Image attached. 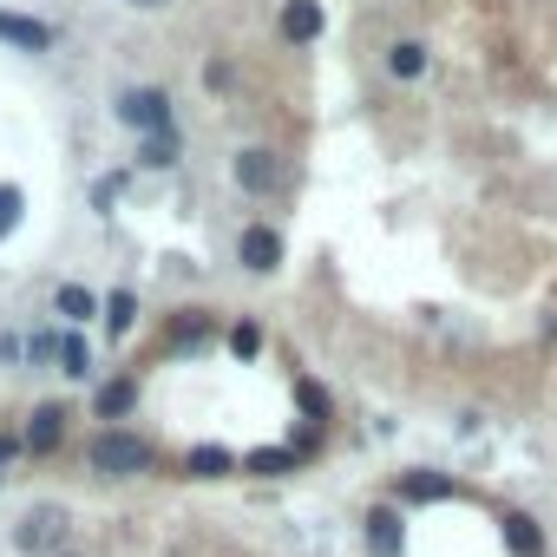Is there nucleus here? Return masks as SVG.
<instances>
[{
	"label": "nucleus",
	"instance_id": "f257e3e1",
	"mask_svg": "<svg viewBox=\"0 0 557 557\" xmlns=\"http://www.w3.org/2000/svg\"><path fill=\"white\" fill-rule=\"evenodd\" d=\"M86 466H92V472H106V479H138V472H151V466H158V453H151V440L106 426V433H92Z\"/></svg>",
	"mask_w": 557,
	"mask_h": 557
},
{
	"label": "nucleus",
	"instance_id": "f03ea898",
	"mask_svg": "<svg viewBox=\"0 0 557 557\" xmlns=\"http://www.w3.org/2000/svg\"><path fill=\"white\" fill-rule=\"evenodd\" d=\"M119 119H125L138 138H158V132H171V92L132 86V92H119Z\"/></svg>",
	"mask_w": 557,
	"mask_h": 557
},
{
	"label": "nucleus",
	"instance_id": "7ed1b4c3",
	"mask_svg": "<svg viewBox=\"0 0 557 557\" xmlns=\"http://www.w3.org/2000/svg\"><path fill=\"white\" fill-rule=\"evenodd\" d=\"M60 544H66V511H60V505H34V511L14 524V550H27V557L60 550Z\"/></svg>",
	"mask_w": 557,
	"mask_h": 557
},
{
	"label": "nucleus",
	"instance_id": "20e7f679",
	"mask_svg": "<svg viewBox=\"0 0 557 557\" xmlns=\"http://www.w3.org/2000/svg\"><path fill=\"white\" fill-rule=\"evenodd\" d=\"M236 262H243L249 275H275V269H283V230L249 223V230L236 236Z\"/></svg>",
	"mask_w": 557,
	"mask_h": 557
},
{
	"label": "nucleus",
	"instance_id": "39448f33",
	"mask_svg": "<svg viewBox=\"0 0 557 557\" xmlns=\"http://www.w3.org/2000/svg\"><path fill=\"white\" fill-rule=\"evenodd\" d=\"M283 40L289 47H315L322 34H329V14H322V0H283Z\"/></svg>",
	"mask_w": 557,
	"mask_h": 557
},
{
	"label": "nucleus",
	"instance_id": "423d86ee",
	"mask_svg": "<svg viewBox=\"0 0 557 557\" xmlns=\"http://www.w3.org/2000/svg\"><path fill=\"white\" fill-rule=\"evenodd\" d=\"M236 184H243L249 197H269L275 184H283V158H275V151H262V145L236 151Z\"/></svg>",
	"mask_w": 557,
	"mask_h": 557
},
{
	"label": "nucleus",
	"instance_id": "0eeeda50",
	"mask_svg": "<svg viewBox=\"0 0 557 557\" xmlns=\"http://www.w3.org/2000/svg\"><path fill=\"white\" fill-rule=\"evenodd\" d=\"M433 73V53H426V40H394L387 47V79H400V86H420Z\"/></svg>",
	"mask_w": 557,
	"mask_h": 557
},
{
	"label": "nucleus",
	"instance_id": "6e6552de",
	"mask_svg": "<svg viewBox=\"0 0 557 557\" xmlns=\"http://www.w3.org/2000/svg\"><path fill=\"white\" fill-rule=\"evenodd\" d=\"M368 550H374V557H400V550H407V524H400L394 505L368 511Z\"/></svg>",
	"mask_w": 557,
	"mask_h": 557
},
{
	"label": "nucleus",
	"instance_id": "1a4fd4ad",
	"mask_svg": "<svg viewBox=\"0 0 557 557\" xmlns=\"http://www.w3.org/2000/svg\"><path fill=\"white\" fill-rule=\"evenodd\" d=\"M0 40L21 47V53H47L53 47V27L47 21H27V14H0Z\"/></svg>",
	"mask_w": 557,
	"mask_h": 557
},
{
	"label": "nucleus",
	"instance_id": "9d476101",
	"mask_svg": "<svg viewBox=\"0 0 557 557\" xmlns=\"http://www.w3.org/2000/svg\"><path fill=\"white\" fill-rule=\"evenodd\" d=\"M505 544L511 557H544V524L531 511H505Z\"/></svg>",
	"mask_w": 557,
	"mask_h": 557
},
{
	"label": "nucleus",
	"instance_id": "9b49d317",
	"mask_svg": "<svg viewBox=\"0 0 557 557\" xmlns=\"http://www.w3.org/2000/svg\"><path fill=\"white\" fill-rule=\"evenodd\" d=\"M60 433H66V407H40V413L27 420V440H21V446H27V453H53Z\"/></svg>",
	"mask_w": 557,
	"mask_h": 557
},
{
	"label": "nucleus",
	"instance_id": "f8f14e48",
	"mask_svg": "<svg viewBox=\"0 0 557 557\" xmlns=\"http://www.w3.org/2000/svg\"><path fill=\"white\" fill-rule=\"evenodd\" d=\"M400 498L407 505H440V498H453V479L446 472H407L400 479Z\"/></svg>",
	"mask_w": 557,
	"mask_h": 557
},
{
	"label": "nucleus",
	"instance_id": "ddd939ff",
	"mask_svg": "<svg viewBox=\"0 0 557 557\" xmlns=\"http://www.w3.org/2000/svg\"><path fill=\"white\" fill-rule=\"evenodd\" d=\"M184 472H190V479H223V472H236V459H230L223 446H190V453H184Z\"/></svg>",
	"mask_w": 557,
	"mask_h": 557
},
{
	"label": "nucleus",
	"instance_id": "4468645a",
	"mask_svg": "<svg viewBox=\"0 0 557 557\" xmlns=\"http://www.w3.org/2000/svg\"><path fill=\"white\" fill-rule=\"evenodd\" d=\"M296 459H302V453H289V446H262V453L243 459V472H256V479H283V472H296Z\"/></svg>",
	"mask_w": 557,
	"mask_h": 557
},
{
	"label": "nucleus",
	"instance_id": "2eb2a0df",
	"mask_svg": "<svg viewBox=\"0 0 557 557\" xmlns=\"http://www.w3.org/2000/svg\"><path fill=\"white\" fill-rule=\"evenodd\" d=\"M132 407H138V381H132V374L99 387V420H119V413H132Z\"/></svg>",
	"mask_w": 557,
	"mask_h": 557
},
{
	"label": "nucleus",
	"instance_id": "dca6fc26",
	"mask_svg": "<svg viewBox=\"0 0 557 557\" xmlns=\"http://www.w3.org/2000/svg\"><path fill=\"white\" fill-rule=\"evenodd\" d=\"M53 309H60L66 322H92V315H99V296H92V289H79V283H66V289L53 296Z\"/></svg>",
	"mask_w": 557,
	"mask_h": 557
},
{
	"label": "nucleus",
	"instance_id": "f3484780",
	"mask_svg": "<svg viewBox=\"0 0 557 557\" xmlns=\"http://www.w3.org/2000/svg\"><path fill=\"white\" fill-rule=\"evenodd\" d=\"M138 164H145V171H171V164H177V138H171V132L138 138Z\"/></svg>",
	"mask_w": 557,
	"mask_h": 557
},
{
	"label": "nucleus",
	"instance_id": "a211bd4d",
	"mask_svg": "<svg viewBox=\"0 0 557 557\" xmlns=\"http://www.w3.org/2000/svg\"><path fill=\"white\" fill-rule=\"evenodd\" d=\"M132 315H138V296H132V289H119V296L106 302V335H112V342H125V335H132Z\"/></svg>",
	"mask_w": 557,
	"mask_h": 557
},
{
	"label": "nucleus",
	"instance_id": "6ab92c4d",
	"mask_svg": "<svg viewBox=\"0 0 557 557\" xmlns=\"http://www.w3.org/2000/svg\"><path fill=\"white\" fill-rule=\"evenodd\" d=\"M60 374H73V381H86V374H92V348H86L79 335H66V342H60Z\"/></svg>",
	"mask_w": 557,
	"mask_h": 557
},
{
	"label": "nucleus",
	"instance_id": "aec40b11",
	"mask_svg": "<svg viewBox=\"0 0 557 557\" xmlns=\"http://www.w3.org/2000/svg\"><path fill=\"white\" fill-rule=\"evenodd\" d=\"M230 355H236V361L262 355V329H256V322H236V329H230Z\"/></svg>",
	"mask_w": 557,
	"mask_h": 557
},
{
	"label": "nucleus",
	"instance_id": "412c9836",
	"mask_svg": "<svg viewBox=\"0 0 557 557\" xmlns=\"http://www.w3.org/2000/svg\"><path fill=\"white\" fill-rule=\"evenodd\" d=\"M296 400H302V413H309V420H315V426H322V420H329V394H322V387H315V381H296Z\"/></svg>",
	"mask_w": 557,
	"mask_h": 557
},
{
	"label": "nucleus",
	"instance_id": "4be33fe9",
	"mask_svg": "<svg viewBox=\"0 0 557 557\" xmlns=\"http://www.w3.org/2000/svg\"><path fill=\"white\" fill-rule=\"evenodd\" d=\"M14 223H21V190L0 184V230H14Z\"/></svg>",
	"mask_w": 557,
	"mask_h": 557
},
{
	"label": "nucleus",
	"instance_id": "5701e85b",
	"mask_svg": "<svg viewBox=\"0 0 557 557\" xmlns=\"http://www.w3.org/2000/svg\"><path fill=\"white\" fill-rule=\"evenodd\" d=\"M171 342H190V348H197V342H210V322H203V315H190V322H177V329H171Z\"/></svg>",
	"mask_w": 557,
	"mask_h": 557
},
{
	"label": "nucleus",
	"instance_id": "b1692460",
	"mask_svg": "<svg viewBox=\"0 0 557 557\" xmlns=\"http://www.w3.org/2000/svg\"><path fill=\"white\" fill-rule=\"evenodd\" d=\"M53 355H60V342H53V335H34V342H27V361H53Z\"/></svg>",
	"mask_w": 557,
	"mask_h": 557
},
{
	"label": "nucleus",
	"instance_id": "393cba45",
	"mask_svg": "<svg viewBox=\"0 0 557 557\" xmlns=\"http://www.w3.org/2000/svg\"><path fill=\"white\" fill-rule=\"evenodd\" d=\"M203 79H210V86H216V92H223V86H230V79H236V73H230V60H210V66H203Z\"/></svg>",
	"mask_w": 557,
	"mask_h": 557
},
{
	"label": "nucleus",
	"instance_id": "a878e982",
	"mask_svg": "<svg viewBox=\"0 0 557 557\" xmlns=\"http://www.w3.org/2000/svg\"><path fill=\"white\" fill-rule=\"evenodd\" d=\"M14 453H21V440H8V433H0V466H8Z\"/></svg>",
	"mask_w": 557,
	"mask_h": 557
},
{
	"label": "nucleus",
	"instance_id": "bb28decb",
	"mask_svg": "<svg viewBox=\"0 0 557 557\" xmlns=\"http://www.w3.org/2000/svg\"><path fill=\"white\" fill-rule=\"evenodd\" d=\"M132 8H171V0H132Z\"/></svg>",
	"mask_w": 557,
	"mask_h": 557
}]
</instances>
